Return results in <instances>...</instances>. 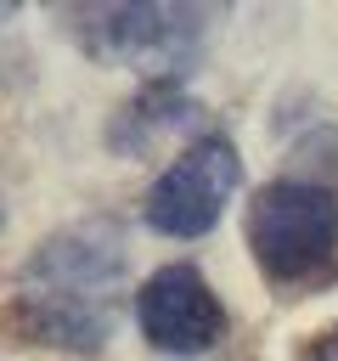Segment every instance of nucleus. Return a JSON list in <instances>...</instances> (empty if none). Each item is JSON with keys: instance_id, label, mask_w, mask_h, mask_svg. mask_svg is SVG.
<instances>
[{"instance_id": "nucleus-9", "label": "nucleus", "mask_w": 338, "mask_h": 361, "mask_svg": "<svg viewBox=\"0 0 338 361\" xmlns=\"http://www.w3.org/2000/svg\"><path fill=\"white\" fill-rule=\"evenodd\" d=\"M310 152H315L321 164H332V169H338V124H327V130H315V135H310Z\"/></svg>"}, {"instance_id": "nucleus-10", "label": "nucleus", "mask_w": 338, "mask_h": 361, "mask_svg": "<svg viewBox=\"0 0 338 361\" xmlns=\"http://www.w3.org/2000/svg\"><path fill=\"white\" fill-rule=\"evenodd\" d=\"M0 226H6V197H0Z\"/></svg>"}, {"instance_id": "nucleus-3", "label": "nucleus", "mask_w": 338, "mask_h": 361, "mask_svg": "<svg viewBox=\"0 0 338 361\" xmlns=\"http://www.w3.org/2000/svg\"><path fill=\"white\" fill-rule=\"evenodd\" d=\"M237 186H242V152H237V141H231L225 130H203V135H192V141L180 147V158L146 186L141 220H146V231H158V237H180V243L208 237V231L220 226L225 203L237 197Z\"/></svg>"}, {"instance_id": "nucleus-7", "label": "nucleus", "mask_w": 338, "mask_h": 361, "mask_svg": "<svg viewBox=\"0 0 338 361\" xmlns=\"http://www.w3.org/2000/svg\"><path fill=\"white\" fill-rule=\"evenodd\" d=\"M203 124V102L180 85V79H146L135 85V96L118 102V113L107 118V152L118 158H141L152 141H163L169 130Z\"/></svg>"}, {"instance_id": "nucleus-5", "label": "nucleus", "mask_w": 338, "mask_h": 361, "mask_svg": "<svg viewBox=\"0 0 338 361\" xmlns=\"http://www.w3.org/2000/svg\"><path fill=\"white\" fill-rule=\"evenodd\" d=\"M124 231L113 220H73L62 231H51L45 243H34L28 254V282L34 293H73V299H101L107 288L124 282Z\"/></svg>"}, {"instance_id": "nucleus-1", "label": "nucleus", "mask_w": 338, "mask_h": 361, "mask_svg": "<svg viewBox=\"0 0 338 361\" xmlns=\"http://www.w3.org/2000/svg\"><path fill=\"white\" fill-rule=\"evenodd\" d=\"M220 11L214 6H158V0H135V6H68L62 23L73 28V45L107 68H141L152 79H180L186 68L203 56L208 23Z\"/></svg>"}, {"instance_id": "nucleus-4", "label": "nucleus", "mask_w": 338, "mask_h": 361, "mask_svg": "<svg viewBox=\"0 0 338 361\" xmlns=\"http://www.w3.org/2000/svg\"><path fill=\"white\" fill-rule=\"evenodd\" d=\"M135 327L163 355H208L225 338V299L208 288L203 265L169 259L135 288Z\"/></svg>"}, {"instance_id": "nucleus-2", "label": "nucleus", "mask_w": 338, "mask_h": 361, "mask_svg": "<svg viewBox=\"0 0 338 361\" xmlns=\"http://www.w3.org/2000/svg\"><path fill=\"white\" fill-rule=\"evenodd\" d=\"M248 254L270 282H299L338 254V192L310 175H276L248 197Z\"/></svg>"}, {"instance_id": "nucleus-6", "label": "nucleus", "mask_w": 338, "mask_h": 361, "mask_svg": "<svg viewBox=\"0 0 338 361\" xmlns=\"http://www.w3.org/2000/svg\"><path fill=\"white\" fill-rule=\"evenodd\" d=\"M6 327L17 344L62 350V355H101L113 344V310L107 299H73V293H17L6 305Z\"/></svg>"}, {"instance_id": "nucleus-8", "label": "nucleus", "mask_w": 338, "mask_h": 361, "mask_svg": "<svg viewBox=\"0 0 338 361\" xmlns=\"http://www.w3.org/2000/svg\"><path fill=\"white\" fill-rule=\"evenodd\" d=\"M299 361H338V322L327 327V333H315L310 344H304V355Z\"/></svg>"}]
</instances>
